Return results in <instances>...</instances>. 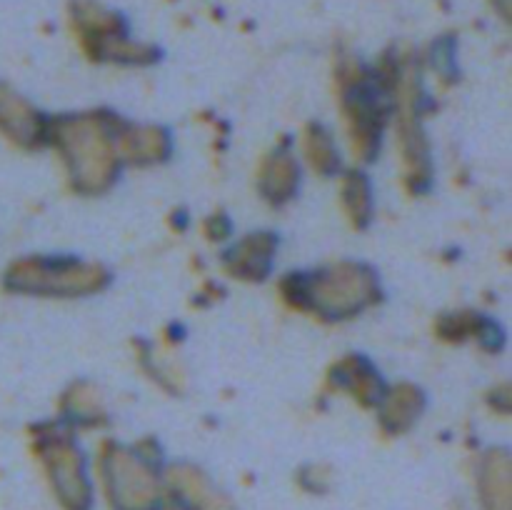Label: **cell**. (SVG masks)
I'll return each mask as SVG.
<instances>
[{
	"mask_svg": "<svg viewBox=\"0 0 512 510\" xmlns=\"http://www.w3.org/2000/svg\"><path fill=\"white\" fill-rule=\"evenodd\" d=\"M303 150H305V160H308V165L315 170V173H320L323 178L338 173L340 155L338 150H335L333 138H330V133L323 128V125L318 123L308 125V130H305Z\"/></svg>",
	"mask_w": 512,
	"mask_h": 510,
	"instance_id": "e0dca14e",
	"label": "cell"
},
{
	"mask_svg": "<svg viewBox=\"0 0 512 510\" xmlns=\"http://www.w3.org/2000/svg\"><path fill=\"white\" fill-rule=\"evenodd\" d=\"M108 278V270L85 260L30 255L5 268L3 288L35 298H83L103 290Z\"/></svg>",
	"mask_w": 512,
	"mask_h": 510,
	"instance_id": "3957f363",
	"label": "cell"
},
{
	"mask_svg": "<svg viewBox=\"0 0 512 510\" xmlns=\"http://www.w3.org/2000/svg\"><path fill=\"white\" fill-rule=\"evenodd\" d=\"M435 330H438V338L448 340V343H463V340L475 338L488 350H498L503 343V330L480 313H445Z\"/></svg>",
	"mask_w": 512,
	"mask_h": 510,
	"instance_id": "5bb4252c",
	"label": "cell"
},
{
	"mask_svg": "<svg viewBox=\"0 0 512 510\" xmlns=\"http://www.w3.org/2000/svg\"><path fill=\"white\" fill-rule=\"evenodd\" d=\"M115 115H60L48 120V143L63 158L70 185L83 195H98L113 185L120 168Z\"/></svg>",
	"mask_w": 512,
	"mask_h": 510,
	"instance_id": "6da1fadb",
	"label": "cell"
},
{
	"mask_svg": "<svg viewBox=\"0 0 512 510\" xmlns=\"http://www.w3.org/2000/svg\"><path fill=\"white\" fill-rule=\"evenodd\" d=\"M280 295L295 310H308L323 320H345L370 308L380 298L378 280L360 263H335L318 273H290Z\"/></svg>",
	"mask_w": 512,
	"mask_h": 510,
	"instance_id": "7a4b0ae2",
	"label": "cell"
},
{
	"mask_svg": "<svg viewBox=\"0 0 512 510\" xmlns=\"http://www.w3.org/2000/svg\"><path fill=\"white\" fill-rule=\"evenodd\" d=\"M35 448L48 465V473L60 498L68 500L70 505H83L88 500V480H85L83 458L75 445L65 435L53 430V433L35 435Z\"/></svg>",
	"mask_w": 512,
	"mask_h": 510,
	"instance_id": "52a82bcc",
	"label": "cell"
},
{
	"mask_svg": "<svg viewBox=\"0 0 512 510\" xmlns=\"http://www.w3.org/2000/svg\"><path fill=\"white\" fill-rule=\"evenodd\" d=\"M330 385L348 390L365 408L378 405L380 395L385 393V385L380 380L378 370L368 360L360 358V355H348L340 363H335L333 370H330Z\"/></svg>",
	"mask_w": 512,
	"mask_h": 510,
	"instance_id": "8fae6325",
	"label": "cell"
},
{
	"mask_svg": "<svg viewBox=\"0 0 512 510\" xmlns=\"http://www.w3.org/2000/svg\"><path fill=\"white\" fill-rule=\"evenodd\" d=\"M378 405V420L383 430H388V433H405L423 413L425 395L415 385L400 383L395 388L385 390L380 395Z\"/></svg>",
	"mask_w": 512,
	"mask_h": 510,
	"instance_id": "7c38bea8",
	"label": "cell"
},
{
	"mask_svg": "<svg viewBox=\"0 0 512 510\" xmlns=\"http://www.w3.org/2000/svg\"><path fill=\"white\" fill-rule=\"evenodd\" d=\"M118 153L120 160H128L133 165L163 163L170 155V138L163 128H155V125L120 123Z\"/></svg>",
	"mask_w": 512,
	"mask_h": 510,
	"instance_id": "30bf717a",
	"label": "cell"
},
{
	"mask_svg": "<svg viewBox=\"0 0 512 510\" xmlns=\"http://www.w3.org/2000/svg\"><path fill=\"white\" fill-rule=\"evenodd\" d=\"M340 95H343L345 120H348L350 143L360 160H370L378 153L380 133H383L385 118H388V105L385 98H390L388 90L375 83L360 65L348 63L340 68Z\"/></svg>",
	"mask_w": 512,
	"mask_h": 510,
	"instance_id": "277c9868",
	"label": "cell"
},
{
	"mask_svg": "<svg viewBox=\"0 0 512 510\" xmlns=\"http://www.w3.org/2000/svg\"><path fill=\"white\" fill-rule=\"evenodd\" d=\"M0 135L25 150L48 143V118L8 83H0Z\"/></svg>",
	"mask_w": 512,
	"mask_h": 510,
	"instance_id": "ba28073f",
	"label": "cell"
},
{
	"mask_svg": "<svg viewBox=\"0 0 512 510\" xmlns=\"http://www.w3.org/2000/svg\"><path fill=\"white\" fill-rule=\"evenodd\" d=\"M75 30L80 33L85 50L95 60H115V63L145 65L155 60V50L148 45L130 43L125 38V23L115 13L98 8L88 0H78L70 8Z\"/></svg>",
	"mask_w": 512,
	"mask_h": 510,
	"instance_id": "5b68a950",
	"label": "cell"
},
{
	"mask_svg": "<svg viewBox=\"0 0 512 510\" xmlns=\"http://www.w3.org/2000/svg\"><path fill=\"white\" fill-rule=\"evenodd\" d=\"M343 208L348 213L350 223L355 228H365L373 218V188H370V180L365 178V173H348L343 180Z\"/></svg>",
	"mask_w": 512,
	"mask_h": 510,
	"instance_id": "2e32d148",
	"label": "cell"
},
{
	"mask_svg": "<svg viewBox=\"0 0 512 510\" xmlns=\"http://www.w3.org/2000/svg\"><path fill=\"white\" fill-rule=\"evenodd\" d=\"M60 413L68 423L75 425H98L105 420L103 400H100L98 390L90 383L80 380L75 383L68 393L60 400Z\"/></svg>",
	"mask_w": 512,
	"mask_h": 510,
	"instance_id": "9a60e30c",
	"label": "cell"
},
{
	"mask_svg": "<svg viewBox=\"0 0 512 510\" xmlns=\"http://www.w3.org/2000/svg\"><path fill=\"white\" fill-rule=\"evenodd\" d=\"M275 238L270 233H255L235 243L225 253L223 263L228 273L240 280H265L273 268Z\"/></svg>",
	"mask_w": 512,
	"mask_h": 510,
	"instance_id": "9c48e42d",
	"label": "cell"
},
{
	"mask_svg": "<svg viewBox=\"0 0 512 510\" xmlns=\"http://www.w3.org/2000/svg\"><path fill=\"white\" fill-rule=\"evenodd\" d=\"M300 183L298 163L288 150H273L268 158L263 160L258 170V188L263 198L273 205L288 203L295 195Z\"/></svg>",
	"mask_w": 512,
	"mask_h": 510,
	"instance_id": "4fadbf2b",
	"label": "cell"
},
{
	"mask_svg": "<svg viewBox=\"0 0 512 510\" xmlns=\"http://www.w3.org/2000/svg\"><path fill=\"white\" fill-rule=\"evenodd\" d=\"M103 475L110 498H115L120 508L145 510L158 500L153 473L143 455H135L133 450L108 445L103 453Z\"/></svg>",
	"mask_w": 512,
	"mask_h": 510,
	"instance_id": "8992f818",
	"label": "cell"
},
{
	"mask_svg": "<svg viewBox=\"0 0 512 510\" xmlns=\"http://www.w3.org/2000/svg\"><path fill=\"white\" fill-rule=\"evenodd\" d=\"M205 235L210 240H223L230 235V220L223 213H215L205 220Z\"/></svg>",
	"mask_w": 512,
	"mask_h": 510,
	"instance_id": "ac0fdd59",
	"label": "cell"
}]
</instances>
